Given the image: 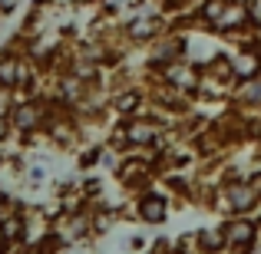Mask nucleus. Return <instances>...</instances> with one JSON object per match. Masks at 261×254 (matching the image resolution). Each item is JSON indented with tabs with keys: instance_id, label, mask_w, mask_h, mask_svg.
<instances>
[{
	"instance_id": "9b49d317",
	"label": "nucleus",
	"mask_w": 261,
	"mask_h": 254,
	"mask_svg": "<svg viewBox=\"0 0 261 254\" xmlns=\"http://www.w3.org/2000/svg\"><path fill=\"white\" fill-rule=\"evenodd\" d=\"M136 102H139V96H136V93H126L119 102H116V106H119V112H129V109H136Z\"/></svg>"
},
{
	"instance_id": "f03ea898",
	"label": "nucleus",
	"mask_w": 261,
	"mask_h": 254,
	"mask_svg": "<svg viewBox=\"0 0 261 254\" xmlns=\"http://www.w3.org/2000/svg\"><path fill=\"white\" fill-rule=\"evenodd\" d=\"M139 215L146 218V221H152V224H155V221H162V218H166V202H162L159 195H149L146 202L139 205Z\"/></svg>"
},
{
	"instance_id": "f8f14e48",
	"label": "nucleus",
	"mask_w": 261,
	"mask_h": 254,
	"mask_svg": "<svg viewBox=\"0 0 261 254\" xmlns=\"http://www.w3.org/2000/svg\"><path fill=\"white\" fill-rule=\"evenodd\" d=\"M202 248H205V251L218 248V235H208V231H205V235H202Z\"/></svg>"
},
{
	"instance_id": "1a4fd4ad",
	"label": "nucleus",
	"mask_w": 261,
	"mask_h": 254,
	"mask_svg": "<svg viewBox=\"0 0 261 254\" xmlns=\"http://www.w3.org/2000/svg\"><path fill=\"white\" fill-rule=\"evenodd\" d=\"M155 30V20H139V23H133V37H152Z\"/></svg>"
},
{
	"instance_id": "0eeeda50",
	"label": "nucleus",
	"mask_w": 261,
	"mask_h": 254,
	"mask_svg": "<svg viewBox=\"0 0 261 254\" xmlns=\"http://www.w3.org/2000/svg\"><path fill=\"white\" fill-rule=\"evenodd\" d=\"M255 70H258L255 57H238L235 60V73H238V76H255Z\"/></svg>"
},
{
	"instance_id": "6e6552de",
	"label": "nucleus",
	"mask_w": 261,
	"mask_h": 254,
	"mask_svg": "<svg viewBox=\"0 0 261 254\" xmlns=\"http://www.w3.org/2000/svg\"><path fill=\"white\" fill-rule=\"evenodd\" d=\"M0 228H4V238H17L20 231H23V221H20L17 215H10L7 221H0Z\"/></svg>"
},
{
	"instance_id": "39448f33",
	"label": "nucleus",
	"mask_w": 261,
	"mask_h": 254,
	"mask_svg": "<svg viewBox=\"0 0 261 254\" xmlns=\"http://www.w3.org/2000/svg\"><path fill=\"white\" fill-rule=\"evenodd\" d=\"M13 122H17V126H20V129L27 132V129H33V126L40 122V112H37L33 106H20L17 112H13Z\"/></svg>"
},
{
	"instance_id": "4468645a",
	"label": "nucleus",
	"mask_w": 261,
	"mask_h": 254,
	"mask_svg": "<svg viewBox=\"0 0 261 254\" xmlns=\"http://www.w3.org/2000/svg\"><path fill=\"white\" fill-rule=\"evenodd\" d=\"M251 188H255V195H261V172H258V175H251Z\"/></svg>"
},
{
	"instance_id": "423d86ee",
	"label": "nucleus",
	"mask_w": 261,
	"mask_h": 254,
	"mask_svg": "<svg viewBox=\"0 0 261 254\" xmlns=\"http://www.w3.org/2000/svg\"><path fill=\"white\" fill-rule=\"evenodd\" d=\"M17 79H20V66L13 60H4L0 63V86H17Z\"/></svg>"
},
{
	"instance_id": "20e7f679",
	"label": "nucleus",
	"mask_w": 261,
	"mask_h": 254,
	"mask_svg": "<svg viewBox=\"0 0 261 254\" xmlns=\"http://www.w3.org/2000/svg\"><path fill=\"white\" fill-rule=\"evenodd\" d=\"M129 139H133V142H139V146H146V142H152L155 139V126H152V122H133V126H129Z\"/></svg>"
},
{
	"instance_id": "f257e3e1",
	"label": "nucleus",
	"mask_w": 261,
	"mask_h": 254,
	"mask_svg": "<svg viewBox=\"0 0 261 254\" xmlns=\"http://www.w3.org/2000/svg\"><path fill=\"white\" fill-rule=\"evenodd\" d=\"M225 238H228L231 244H251V238H255V228H251L248 221H231L228 228H225Z\"/></svg>"
},
{
	"instance_id": "ddd939ff",
	"label": "nucleus",
	"mask_w": 261,
	"mask_h": 254,
	"mask_svg": "<svg viewBox=\"0 0 261 254\" xmlns=\"http://www.w3.org/2000/svg\"><path fill=\"white\" fill-rule=\"evenodd\" d=\"M245 99H261V83H251L245 89Z\"/></svg>"
},
{
	"instance_id": "7ed1b4c3",
	"label": "nucleus",
	"mask_w": 261,
	"mask_h": 254,
	"mask_svg": "<svg viewBox=\"0 0 261 254\" xmlns=\"http://www.w3.org/2000/svg\"><path fill=\"white\" fill-rule=\"evenodd\" d=\"M255 188L251 185H242V188H231V195H228V202H231V208H238V211H248L251 205H255Z\"/></svg>"
},
{
	"instance_id": "9d476101",
	"label": "nucleus",
	"mask_w": 261,
	"mask_h": 254,
	"mask_svg": "<svg viewBox=\"0 0 261 254\" xmlns=\"http://www.w3.org/2000/svg\"><path fill=\"white\" fill-rule=\"evenodd\" d=\"M242 17H245V10H242V7H238V10H235V7H231V10L225 13L222 20H218V26H231V23H238V20H242Z\"/></svg>"
},
{
	"instance_id": "2eb2a0df",
	"label": "nucleus",
	"mask_w": 261,
	"mask_h": 254,
	"mask_svg": "<svg viewBox=\"0 0 261 254\" xmlns=\"http://www.w3.org/2000/svg\"><path fill=\"white\" fill-rule=\"evenodd\" d=\"M7 129H10V126H7V119H4V116H0V142L7 139Z\"/></svg>"
}]
</instances>
